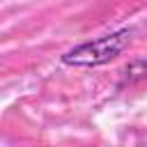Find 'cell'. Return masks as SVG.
I'll return each mask as SVG.
<instances>
[{
  "instance_id": "1",
  "label": "cell",
  "mask_w": 147,
  "mask_h": 147,
  "mask_svg": "<svg viewBox=\"0 0 147 147\" xmlns=\"http://www.w3.org/2000/svg\"><path fill=\"white\" fill-rule=\"evenodd\" d=\"M129 39H131V30L122 28L117 32L96 37V39L85 41V44H78L76 48H71L62 55V62L69 67H101V64L115 60L126 48Z\"/></svg>"
}]
</instances>
